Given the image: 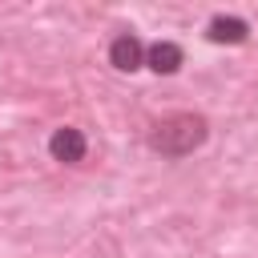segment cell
<instances>
[{"instance_id": "277c9868", "label": "cell", "mask_w": 258, "mask_h": 258, "mask_svg": "<svg viewBox=\"0 0 258 258\" xmlns=\"http://www.w3.org/2000/svg\"><path fill=\"white\" fill-rule=\"evenodd\" d=\"M181 60H185V52H181V44H173V40H157V44L145 48V64H149L153 73H161V77L177 73Z\"/></svg>"}, {"instance_id": "5b68a950", "label": "cell", "mask_w": 258, "mask_h": 258, "mask_svg": "<svg viewBox=\"0 0 258 258\" xmlns=\"http://www.w3.org/2000/svg\"><path fill=\"white\" fill-rule=\"evenodd\" d=\"M206 36H210L214 44H242V40L250 36V24H246L242 16H214V20L206 24Z\"/></svg>"}, {"instance_id": "6da1fadb", "label": "cell", "mask_w": 258, "mask_h": 258, "mask_svg": "<svg viewBox=\"0 0 258 258\" xmlns=\"http://www.w3.org/2000/svg\"><path fill=\"white\" fill-rule=\"evenodd\" d=\"M210 137V121L202 113H169L149 129V149L161 153L165 161H181L194 149H202Z\"/></svg>"}, {"instance_id": "7a4b0ae2", "label": "cell", "mask_w": 258, "mask_h": 258, "mask_svg": "<svg viewBox=\"0 0 258 258\" xmlns=\"http://www.w3.org/2000/svg\"><path fill=\"white\" fill-rule=\"evenodd\" d=\"M48 153H52V161H60V165H77V161H85V153H89V137H85L81 129H73V125H60V129L48 137Z\"/></svg>"}, {"instance_id": "3957f363", "label": "cell", "mask_w": 258, "mask_h": 258, "mask_svg": "<svg viewBox=\"0 0 258 258\" xmlns=\"http://www.w3.org/2000/svg\"><path fill=\"white\" fill-rule=\"evenodd\" d=\"M109 64H113L117 73H137V69L145 64V44H141L133 32L113 36V40H109Z\"/></svg>"}]
</instances>
